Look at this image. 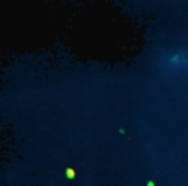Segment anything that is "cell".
I'll use <instances>...</instances> for the list:
<instances>
[{
	"mask_svg": "<svg viewBox=\"0 0 188 186\" xmlns=\"http://www.w3.org/2000/svg\"><path fill=\"white\" fill-rule=\"evenodd\" d=\"M146 186H156V185H154V182H153V180H149V182H147V185H146Z\"/></svg>",
	"mask_w": 188,
	"mask_h": 186,
	"instance_id": "cell-2",
	"label": "cell"
},
{
	"mask_svg": "<svg viewBox=\"0 0 188 186\" xmlns=\"http://www.w3.org/2000/svg\"><path fill=\"white\" fill-rule=\"evenodd\" d=\"M66 176H68V179H75V170L72 167H68L66 169Z\"/></svg>",
	"mask_w": 188,
	"mask_h": 186,
	"instance_id": "cell-1",
	"label": "cell"
}]
</instances>
